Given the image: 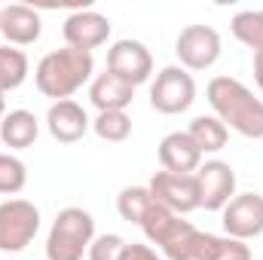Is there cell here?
Here are the masks:
<instances>
[{
  "label": "cell",
  "mask_w": 263,
  "mask_h": 260,
  "mask_svg": "<svg viewBox=\"0 0 263 260\" xmlns=\"http://www.w3.org/2000/svg\"><path fill=\"white\" fill-rule=\"evenodd\" d=\"M205 98L214 117L227 129L239 132L242 138H263V98H257L242 80L236 77H211L205 86Z\"/></svg>",
  "instance_id": "1"
},
{
  "label": "cell",
  "mask_w": 263,
  "mask_h": 260,
  "mask_svg": "<svg viewBox=\"0 0 263 260\" xmlns=\"http://www.w3.org/2000/svg\"><path fill=\"white\" fill-rule=\"evenodd\" d=\"M95 73V59L92 52L83 49H55L46 52L37 67H34V83L40 89V95L52 98V101H67L73 92H80Z\"/></svg>",
  "instance_id": "2"
},
{
  "label": "cell",
  "mask_w": 263,
  "mask_h": 260,
  "mask_svg": "<svg viewBox=\"0 0 263 260\" xmlns=\"http://www.w3.org/2000/svg\"><path fill=\"white\" fill-rule=\"evenodd\" d=\"M95 239V217L80 208L67 205L55 214L49 236H46V260H83Z\"/></svg>",
  "instance_id": "3"
},
{
  "label": "cell",
  "mask_w": 263,
  "mask_h": 260,
  "mask_svg": "<svg viewBox=\"0 0 263 260\" xmlns=\"http://www.w3.org/2000/svg\"><path fill=\"white\" fill-rule=\"evenodd\" d=\"M141 230H144L147 242L156 245L159 254L165 260H193L199 233H202V230H196L190 220H181L178 214H172L168 208H162L159 202H156L153 211L144 217Z\"/></svg>",
  "instance_id": "4"
},
{
  "label": "cell",
  "mask_w": 263,
  "mask_h": 260,
  "mask_svg": "<svg viewBox=\"0 0 263 260\" xmlns=\"http://www.w3.org/2000/svg\"><path fill=\"white\" fill-rule=\"evenodd\" d=\"M40 233V208L28 199L0 202V251L18 254Z\"/></svg>",
  "instance_id": "5"
},
{
  "label": "cell",
  "mask_w": 263,
  "mask_h": 260,
  "mask_svg": "<svg viewBox=\"0 0 263 260\" xmlns=\"http://www.w3.org/2000/svg\"><path fill=\"white\" fill-rule=\"evenodd\" d=\"M193 101H196V80L190 70H184L181 65H168L156 73V80L150 86V107L153 110L175 117V114L190 110Z\"/></svg>",
  "instance_id": "6"
},
{
  "label": "cell",
  "mask_w": 263,
  "mask_h": 260,
  "mask_svg": "<svg viewBox=\"0 0 263 260\" xmlns=\"http://www.w3.org/2000/svg\"><path fill=\"white\" fill-rule=\"evenodd\" d=\"M220 34L211 25H187L181 28L178 40H175V55L181 59L184 70H208L220 59Z\"/></svg>",
  "instance_id": "7"
},
{
  "label": "cell",
  "mask_w": 263,
  "mask_h": 260,
  "mask_svg": "<svg viewBox=\"0 0 263 260\" xmlns=\"http://www.w3.org/2000/svg\"><path fill=\"white\" fill-rule=\"evenodd\" d=\"M220 224H223V233L239 242L263 236V196L236 193L220 211Z\"/></svg>",
  "instance_id": "8"
},
{
  "label": "cell",
  "mask_w": 263,
  "mask_h": 260,
  "mask_svg": "<svg viewBox=\"0 0 263 260\" xmlns=\"http://www.w3.org/2000/svg\"><path fill=\"white\" fill-rule=\"evenodd\" d=\"M150 196L168 208L172 214H190L199 208V187H196V175H175V172H156L147 184Z\"/></svg>",
  "instance_id": "9"
},
{
  "label": "cell",
  "mask_w": 263,
  "mask_h": 260,
  "mask_svg": "<svg viewBox=\"0 0 263 260\" xmlns=\"http://www.w3.org/2000/svg\"><path fill=\"white\" fill-rule=\"evenodd\" d=\"M199 208L205 211H223L227 202L236 196V172L223 159H208L196 169Z\"/></svg>",
  "instance_id": "10"
},
{
  "label": "cell",
  "mask_w": 263,
  "mask_h": 260,
  "mask_svg": "<svg viewBox=\"0 0 263 260\" xmlns=\"http://www.w3.org/2000/svg\"><path fill=\"white\" fill-rule=\"evenodd\" d=\"M107 70L117 73L120 80H126L132 86H141L150 80L153 73V55L141 40H117L107 49Z\"/></svg>",
  "instance_id": "11"
},
{
  "label": "cell",
  "mask_w": 263,
  "mask_h": 260,
  "mask_svg": "<svg viewBox=\"0 0 263 260\" xmlns=\"http://www.w3.org/2000/svg\"><path fill=\"white\" fill-rule=\"evenodd\" d=\"M62 34H65L70 49L92 52V49H98V46L107 43V37H110V18L101 15V12H95V9H77V12H70L65 18Z\"/></svg>",
  "instance_id": "12"
},
{
  "label": "cell",
  "mask_w": 263,
  "mask_h": 260,
  "mask_svg": "<svg viewBox=\"0 0 263 260\" xmlns=\"http://www.w3.org/2000/svg\"><path fill=\"white\" fill-rule=\"evenodd\" d=\"M46 129L59 144H77L86 138V132L92 129V120L86 114L83 104H77L73 98L67 101H52L46 110Z\"/></svg>",
  "instance_id": "13"
},
{
  "label": "cell",
  "mask_w": 263,
  "mask_h": 260,
  "mask_svg": "<svg viewBox=\"0 0 263 260\" xmlns=\"http://www.w3.org/2000/svg\"><path fill=\"white\" fill-rule=\"evenodd\" d=\"M43 18L37 9L25 3H9L0 6V34L6 37V46H31L40 40Z\"/></svg>",
  "instance_id": "14"
},
{
  "label": "cell",
  "mask_w": 263,
  "mask_h": 260,
  "mask_svg": "<svg viewBox=\"0 0 263 260\" xmlns=\"http://www.w3.org/2000/svg\"><path fill=\"white\" fill-rule=\"evenodd\" d=\"M156 156L162 172H175V175H196V169L202 165V153L187 132H168L159 141Z\"/></svg>",
  "instance_id": "15"
},
{
  "label": "cell",
  "mask_w": 263,
  "mask_h": 260,
  "mask_svg": "<svg viewBox=\"0 0 263 260\" xmlns=\"http://www.w3.org/2000/svg\"><path fill=\"white\" fill-rule=\"evenodd\" d=\"M89 101H92V107L98 114H104V110H126L132 101H135V86L126 83V80H120L117 73L104 70V73H98L92 80Z\"/></svg>",
  "instance_id": "16"
},
{
  "label": "cell",
  "mask_w": 263,
  "mask_h": 260,
  "mask_svg": "<svg viewBox=\"0 0 263 260\" xmlns=\"http://www.w3.org/2000/svg\"><path fill=\"white\" fill-rule=\"evenodd\" d=\"M40 135V120L31 110H9L0 120V141L9 150H28Z\"/></svg>",
  "instance_id": "17"
},
{
  "label": "cell",
  "mask_w": 263,
  "mask_h": 260,
  "mask_svg": "<svg viewBox=\"0 0 263 260\" xmlns=\"http://www.w3.org/2000/svg\"><path fill=\"white\" fill-rule=\"evenodd\" d=\"M193 260H254L251 245L230 239V236H214V233H199L196 254Z\"/></svg>",
  "instance_id": "18"
},
{
  "label": "cell",
  "mask_w": 263,
  "mask_h": 260,
  "mask_svg": "<svg viewBox=\"0 0 263 260\" xmlns=\"http://www.w3.org/2000/svg\"><path fill=\"white\" fill-rule=\"evenodd\" d=\"M187 135L193 138V144L199 147V153H217L227 147V138H230V129L214 117V114H202V117H193V123L187 126Z\"/></svg>",
  "instance_id": "19"
},
{
  "label": "cell",
  "mask_w": 263,
  "mask_h": 260,
  "mask_svg": "<svg viewBox=\"0 0 263 260\" xmlns=\"http://www.w3.org/2000/svg\"><path fill=\"white\" fill-rule=\"evenodd\" d=\"M28 55L15 46H0V95L18 89L25 80H28Z\"/></svg>",
  "instance_id": "20"
},
{
  "label": "cell",
  "mask_w": 263,
  "mask_h": 260,
  "mask_svg": "<svg viewBox=\"0 0 263 260\" xmlns=\"http://www.w3.org/2000/svg\"><path fill=\"white\" fill-rule=\"evenodd\" d=\"M153 205H156V199L150 196L147 187H126V190H120L117 196V211H120V217L123 220H129V224H144V217L153 211Z\"/></svg>",
  "instance_id": "21"
},
{
  "label": "cell",
  "mask_w": 263,
  "mask_h": 260,
  "mask_svg": "<svg viewBox=\"0 0 263 260\" xmlns=\"http://www.w3.org/2000/svg\"><path fill=\"white\" fill-rule=\"evenodd\" d=\"M230 31L239 43H245L248 49L263 52V9H245L236 12L230 22Z\"/></svg>",
  "instance_id": "22"
},
{
  "label": "cell",
  "mask_w": 263,
  "mask_h": 260,
  "mask_svg": "<svg viewBox=\"0 0 263 260\" xmlns=\"http://www.w3.org/2000/svg\"><path fill=\"white\" fill-rule=\"evenodd\" d=\"M92 132L107 144H123L132 135V117L126 110H104L92 120Z\"/></svg>",
  "instance_id": "23"
},
{
  "label": "cell",
  "mask_w": 263,
  "mask_h": 260,
  "mask_svg": "<svg viewBox=\"0 0 263 260\" xmlns=\"http://www.w3.org/2000/svg\"><path fill=\"white\" fill-rule=\"evenodd\" d=\"M25 184H28V165L12 153H0V193L15 196L25 190Z\"/></svg>",
  "instance_id": "24"
},
{
  "label": "cell",
  "mask_w": 263,
  "mask_h": 260,
  "mask_svg": "<svg viewBox=\"0 0 263 260\" xmlns=\"http://www.w3.org/2000/svg\"><path fill=\"white\" fill-rule=\"evenodd\" d=\"M126 239L117 236V233H104V236H95L92 245H89V260H120L123 251H126Z\"/></svg>",
  "instance_id": "25"
},
{
  "label": "cell",
  "mask_w": 263,
  "mask_h": 260,
  "mask_svg": "<svg viewBox=\"0 0 263 260\" xmlns=\"http://www.w3.org/2000/svg\"><path fill=\"white\" fill-rule=\"evenodd\" d=\"M120 260H165L162 254H156V248L153 245H141V242H132L126 245V251H123V257Z\"/></svg>",
  "instance_id": "26"
},
{
  "label": "cell",
  "mask_w": 263,
  "mask_h": 260,
  "mask_svg": "<svg viewBox=\"0 0 263 260\" xmlns=\"http://www.w3.org/2000/svg\"><path fill=\"white\" fill-rule=\"evenodd\" d=\"M254 80L263 92V52H254Z\"/></svg>",
  "instance_id": "27"
},
{
  "label": "cell",
  "mask_w": 263,
  "mask_h": 260,
  "mask_svg": "<svg viewBox=\"0 0 263 260\" xmlns=\"http://www.w3.org/2000/svg\"><path fill=\"white\" fill-rule=\"evenodd\" d=\"M3 117H6V98L0 95V120H3Z\"/></svg>",
  "instance_id": "28"
}]
</instances>
